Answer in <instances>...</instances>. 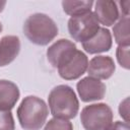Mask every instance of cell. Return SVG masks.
Masks as SVG:
<instances>
[{"mask_svg":"<svg viewBox=\"0 0 130 130\" xmlns=\"http://www.w3.org/2000/svg\"><path fill=\"white\" fill-rule=\"evenodd\" d=\"M49 108L54 118L70 120L76 117L79 110V102L74 90L61 84L54 87L48 96Z\"/></svg>","mask_w":130,"mask_h":130,"instance_id":"cell-1","label":"cell"},{"mask_svg":"<svg viewBox=\"0 0 130 130\" xmlns=\"http://www.w3.org/2000/svg\"><path fill=\"white\" fill-rule=\"evenodd\" d=\"M17 119L24 130H40L49 115L46 103L35 95L25 96L17 108Z\"/></svg>","mask_w":130,"mask_h":130,"instance_id":"cell-2","label":"cell"},{"mask_svg":"<svg viewBox=\"0 0 130 130\" xmlns=\"http://www.w3.org/2000/svg\"><path fill=\"white\" fill-rule=\"evenodd\" d=\"M23 32L32 44L46 46L57 37L58 26L47 14L35 13L29 15L24 21Z\"/></svg>","mask_w":130,"mask_h":130,"instance_id":"cell-3","label":"cell"},{"mask_svg":"<svg viewBox=\"0 0 130 130\" xmlns=\"http://www.w3.org/2000/svg\"><path fill=\"white\" fill-rule=\"evenodd\" d=\"M80 121L85 130H106L113 122V111L107 104H92L81 110Z\"/></svg>","mask_w":130,"mask_h":130,"instance_id":"cell-4","label":"cell"},{"mask_svg":"<svg viewBox=\"0 0 130 130\" xmlns=\"http://www.w3.org/2000/svg\"><path fill=\"white\" fill-rule=\"evenodd\" d=\"M100 29V23L93 12L72 16L68 20V31L71 38L79 43H84L92 38Z\"/></svg>","mask_w":130,"mask_h":130,"instance_id":"cell-5","label":"cell"},{"mask_svg":"<svg viewBox=\"0 0 130 130\" xmlns=\"http://www.w3.org/2000/svg\"><path fill=\"white\" fill-rule=\"evenodd\" d=\"M87 56L83 52L76 49L58 66L57 69L60 77H62L63 79L74 80L85 73V71L87 70Z\"/></svg>","mask_w":130,"mask_h":130,"instance_id":"cell-6","label":"cell"},{"mask_svg":"<svg viewBox=\"0 0 130 130\" xmlns=\"http://www.w3.org/2000/svg\"><path fill=\"white\" fill-rule=\"evenodd\" d=\"M76 88L81 101L85 103L102 100L106 94L105 83L90 76L79 80L76 84Z\"/></svg>","mask_w":130,"mask_h":130,"instance_id":"cell-7","label":"cell"},{"mask_svg":"<svg viewBox=\"0 0 130 130\" xmlns=\"http://www.w3.org/2000/svg\"><path fill=\"white\" fill-rule=\"evenodd\" d=\"M94 15L99 21L106 26H111L120 18L118 4L112 0H98L94 3Z\"/></svg>","mask_w":130,"mask_h":130,"instance_id":"cell-8","label":"cell"},{"mask_svg":"<svg viewBox=\"0 0 130 130\" xmlns=\"http://www.w3.org/2000/svg\"><path fill=\"white\" fill-rule=\"evenodd\" d=\"M115 63L110 56H95L87 66V73L96 79H109L115 72Z\"/></svg>","mask_w":130,"mask_h":130,"instance_id":"cell-9","label":"cell"},{"mask_svg":"<svg viewBox=\"0 0 130 130\" xmlns=\"http://www.w3.org/2000/svg\"><path fill=\"white\" fill-rule=\"evenodd\" d=\"M76 49L77 48L73 42L66 39H60L48 48V61L54 68H58V66Z\"/></svg>","mask_w":130,"mask_h":130,"instance_id":"cell-10","label":"cell"},{"mask_svg":"<svg viewBox=\"0 0 130 130\" xmlns=\"http://www.w3.org/2000/svg\"><path fill=\"white\" fill-rule=\"evenodd\" d=\"M112 35L109 29L105 27H100L98 32L82 43V48L88 54H99L103 52H108L112 48Z\"/></svg>","mask_w":130,"mask_h":130,"instance_id":"cell-11","label":"cell"},{"mask_svg":"<svg viewBox=\"0 0 130 130\" xmlns=\"http://www.w3.org/2000/svg\"><path fill=\"white\" fill-rule=\"evenodd\" d=\"M20 51V41L16 36H5L0 40V67L10 64Z\"/></svg>","mask_w":130,"mask_h":130,"instance_id":"cell-12","label":"cell"},{"mask_svg":"<svg viewBox=\"0 0 130 130\" xmlns=\"http://www.w3.org/2000/svg\"><path fill=\"white\" fill-rule=\"evenodd\" d=\"M20 95L17 85L6 79H0V111H10Z\"/></svg>","mask_w":130,"mask_h":130,"instance_id":"cell-13","label":"cell"},{"mask_svg":"<svg viewBox=\"0 0 130 130\" xmlns=\"http://www.w3.org/2000/svg\"><path fill=\"white\" fill-rule=\"evenodd\" d=\"M129 16H122L113 27L115 42L118 46H129L130 44V32H129Z\"/></svg>","mask_w":130,"mask_h":130,"instance_id":"cell-14","label":"cell"},{"mask_svg":"<svg viewBox=\"0 0 130 130\" xmlns=\"http://www.w3.org/2000/svg\"><path fill=\"white\" fill-rule=\"evenodd\" d=\"M93 5V1H63L62 7L66 14L72 16H78L91 11V7Z\"/></svg>","mask_w":130,"mask_h":130,"instance_id":"cell-15","label":"cell"},{"mask_svg":"<svg viewBox=\"0 0 130 130\" xmlns=\"http://www.w3.org/2000/svg\"><path fill=\"white\" fill-rule=\"evenodd\" d=\"M44 130H73V125L69 120L53 118L47 122Z\"/></svg>","mask_w":130,"mask_h":130,"instance_id":"cell-16","label":"cell"},{"mask_svg":"<svg viewBox=\"0 0 130 130\" xmlns=\"http://www.w3.org/2000/svg\"><path fill=\"white\" fill-rule=\"evenodd\" d=\"M0 130H15L11 111H0Z\"/></svg>","mask_w":130,"mask_h":130,"instance_id":"cell-17","label":"cell"},{"mask_svg":"<svg viewBox=\"0 0 130 130\" xmlns=\"http://www.w3.org/2000/svg\"><path fill=\"white\" fill-rule=\"evenodd\" d=\"M116 56L119 64L123 68L129 69V46H118Z\"/></svg>","mask_w":130,"mask_h":130,"instance_id":"cell-18","label":"cell"},{"mask_svg":"<svg viewBox=\"0 0 130 130\" xmlns=\"http://www.w3.org/2000/svg\"><path fill=\"white\" fill-rule=\"evenodd\" d=\"M119 114L125 120V122L129 123V98H126L124 101L120 103Z\"/></svg>","mask_w":130,"mask_h":130,"instance_id":"cell-19","label":"cell"},{"mask_svg":"<svg viewBox=\"0 0 130 130\" xmlns=\"http://www.w3.org/2000/svg\"><path fill=\"white\" fill-rule=\"evenodd\" d=\"M106 130H130V126L128 122H122V121H116L108 126Z\"/></svg>","mask_w":130,"mask_h":130,"instance_id":"cell-20","label":"cell"},{"mask_svg":"<svg viewBox=\"0 0 130 130\" xmlns=\"http://www.w3.org/2000/svg\"><path fill=\"white\" fill-rule=\"evenodd\" d=\"M120 5V9H121V16H129V6H130V1L129 0H125V1H120L118 3Z\"/></svg>","mask_w":130,"mask_h":130,"instance_id":"cell-21","label":"cell"},{"mask_svg":"<svg viewBox=\"0 0 130 130\" xmlns=\"http://www.w3.org/2000/svg\"><path fill=\"white\" fill-rule=\"evenodd\" d=\"M5 5H6V1H4V0H0V12L3 11Z\"/></svg>","mask_w":130,"mask_h":130,"instance_id":"cell-22","label":"cell"},{"mask_svg":"<svg viewBox=\"0 0 130 130\" xmlns=\"http://www.w3.org/2000/svg\"><path fill=\"white\" fill-rule=\"evenodd\" d=\"M2 29H3V26H2V23H1V21H0V32L2 31Z\"/></svg>","mask_w":130,"mask_h":130,"instance_id":"cell-23","label":"cell"}]
</instances>
